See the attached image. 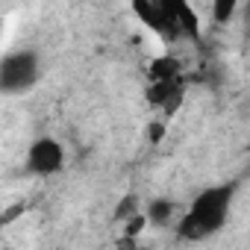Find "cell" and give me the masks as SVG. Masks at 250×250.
Masks as SVG:
<instances>
[{
    "label": "cell",
    "instance_id": "obj_1",
    "mask_svg": "<svg viewBox=\"0 0 250 250\" xmlns=\"http://www.w3.org/2000/svg\"><path fill=\"white\" fill-rule=\"evenodd\" d=\"M232 197H235V183L203 188L191 200L188 212L177 221V235L183 241H203V238L215 235L227 224V218H229Z\"/></svg>",
    "mask_w": 250,
    "mask_h": 250
},
{
    "label": "cell",
    "instance_id": "obj_2",
    "mask_svg": "<svg viewBox=\"0 0 250 250\" xmlns=\"http://www.w3.org/2000/svg\"><path fill=\"white\" fill-rule=\"evenodd\" d=\"M42 77V62L33 50H15L0 65V88L3 94H24Z\"/></svg>",
    "mask_w": 250,
    "mask_h": 250
},
{
    "label": "cell",
    "instance_id": "obj_3",
    "mask_svg": "<svg viewBox=\"0 0 250 250\" xmlns=\"http://www.w3.org/2000/svg\"><path fill=\"white\" fill-rule=\"evenodd\" d=\"M65 165V147L50 139V136H42L30 145L27 150V171L36 174V177H53L59 174Z\"/></svg>",
    "mask_w": 250,
    "mask_h": 250
},
{
    "label": "cell",
    "instance_id": "obj_4",
    "mask_svg": "<svg viewBox=\"0 0 250 250\" xmlns=\"http://www.w3.org/2000/svg\"><path fill=\"white\" fill-rule=\"evenodd\" d=\"M133 3V12L139 15V21L150 30V33H156L162 42H174V39H180V30L162 15V9L153 3V0H130Z\"/></svg>",
    "mask_w": 250,
    "mask_h": 250
},
{
    "label": "cell",
    "instance_id": "obj_5",
    "mask_svg": "<svg viewBox=\"0 0 250 250\" xmlns=\"http://www.w3.org/2000/svg\"><path fill=\"white\" fill-rule=\"evenodd\" d=\"M153 3L180 30V36H188V39H197L200 36V21H197L194 9L188 6V0H153Z\"/></svg>",
    "mask_w": 250,
    "mask_h": 250
},
{
    "label": "cell",
    "instance_id": "obj_6",
    "mask_svg": "<svg viewBox=\"0 0 250 250\" xmlns=\"http://www.w3.org/2000/svg\"><path fill=\"white\" fill-rule=\"evenodd\" d=\"M183 77L177 80H150V88H147V100L156 106V109H165V112H177L180 103H183Z\"/></svg>",
    "mask_w": 250,
    "mask_h": 250
},
{
    "label": "cell",
    "instance_id": "obj_7",
    "mask_svg": "<svg viewBox=\"0 0 250 250\" xmlns=\"http://www.w3.org/2000/svg\"><path fill=\"white\" fill-rule=\"evenodd\" d=\"M183 77V65L174 56H159L150 65V80H177Z\"/></svg>",
    "mask_w": 250,
    "mask_h": 250
},
{
    "label": "cell",
    "instance_id": "obj_8",
    "mask_svg": "<svg viewBox=\"0 0 250 250\" xmlns=\"http://www.w3.org/2000/svg\"><path fill=\"white\" fill-rule=\"evenodd\" d=\"M147 221L150 224H156V227H165L168 221H171V215H174V203L171 200H165V197H156V200H150L147 203Z\"/></svg>",
    "mask_w": 250,
    "mask_h": 250
},
{
    "label": "cell",
    "instance_id": "obj_9",
    "mask_svg": "<svg viewBox=\"0 0 250 250\" xmlns=\"http://www.w3.org/2000/svg\"><path fill=\"white\" fill-rule=\"evenodd\" d=\"M238 9V0H212V21L215 24H229Z\"/></svg>",
    "mask_w": 250,
    "mask_h": 250
},
{
    "label": "cell",
    "instance_id": "obj_10",
    "mask_svg": "<svg viewBox=\"0 0 250 250\" xmlns=\"http://www.w3.org/2000/svg\"><path fill=\"white\" fill-rule=\"evenodd\" d=\"M165 136V124H150V142H159Z\"/></svg>",
    "mask_w": 250,
    "mask_h": 250
},
{
    "label": "cell",
    "instance_id": "obj_11",
    "mask_svg": "<svg viewBox=\"0 0 250 250\" xmlns=\"http://www.w3.org/2000/svg\"><path fill=\"white\" fill-rule=\"evenodd\" d=\"M244 21H247V27H250V3H247V9H244Z\"/></svg>",
    "mask_w": 250,
    "mask_h": 250
}]
</instances>
